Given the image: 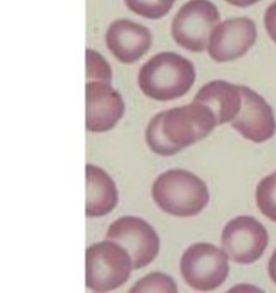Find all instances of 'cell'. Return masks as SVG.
Returning <instances> with one entry per match:
<instances>
[{
  "mask_svg": "<svg viewBox=\"0 0 276 293\" xmlns=\"http://www.w3.org/2000/svg\"><path fill=\"white\" fill-rule=\"evenodd\" d=\"M263 22H265V28H266L269 38L276 43V0L266 9Z\"/></svg>",
  "mask_w": 276,
  "mask_h": 293,
  "instance_id": "19",
  "label": "cell"
},
{
  "mask_svg": "<svg viewBox=\"0 0 276 293\" xmlns=\"http://www.w3.org/2000/svg\"><path fill=\"white\" fill-rule=\"evenodd\" d=\"M228 3L236 6V8H247V6H252L255 3L261 2V0H226Z\"/></svg>",
  "mask_w": 276,
  "mask_h": 293,
  "instance_id": "22",
  "label": "cell"
},
{
  "mask_svg": "<svg viewBox=\"0 0 276 293\" xmlns=\"http://www.w3.org/2000/svg\"><path fill=\"white\" fill-rule=\"evenodd\" d=\"M217 125L214 114L198 102L158 112L145 129L150 150L168 157L205 140Z\"/></svg>",
  "mask_w": 276,
  "mask_h": 293,
  "instance_id": "1",
  "label": "cell"
},
{
  "mask_svg": "<svg viewBox=\"0 0 276 293\" xmlns=\"http://www.w3.org/2000/svg\"><path fill=\"white\" fill-rule=\"evenodd\" d=\"M105 238L126 249L133 259L134 269L148 266L157 257L160 250L157 231L145 220L134 216H126L111 223Z\"/></svg>",
  "mask_w": 276,
  "mask_h": 293,
  "instance_id": "8",
  "label": "cell"
},
{
  "mask_svg": "<svg viewBox=\"0 0 276 293\" xmlns=\"http://www.w3.org/2000/svg\"><path fill=\"white\" fill-rule=\"evenodd\" d=\"M219 20V10L210 0H189L174 16L171 36L179 46L190 52H203Z\"/></svg>",
  "mask_w": 276,
  "mask_h": 293,
  "instance_id": "6",
  "label": "cell"
},
{
  "mask_svg": "<svg viewBox=\"0 0 276 293\" xmlns=\"http://www.w3.org/2000/svg\"><path fill=\"white\" fill-rule=\"evenodd\" d=\"M105 40L111 54L119 62L134 64L148 52L153 36L145 26L128 19H119L110 24Z\"/></svg>",
  "mask_w": 276,
  "mask_h": 293,
  "instance_id": "12",
  "label": "cell"
},
{
  "mask_svg": "<svg viewBox=\"0 0 276 293\" xmlns=\"http://www.w3.org/2000/svg\"><path fill=\"white\" fill-rule=\"evenodd\" d=\"M180 272L191 289L212 292L229 276V256L212 243H194L183 253Z\"/></svg>",
  "mask_w": 276,
  "mask_h": 293,
  "instance_id": "5",
  "label": "cell"
},
{
  "mask_svg": "<svg viewBox=\"0 0 276 293\" xmlns=\"http://www.w3.org/2000/svg\"><path fill=\"white\" fill-rule=\"evenodd\" d=\"M256 204L261 213L276 223V180L275 174L265 177L256 187Z\"/></svg>",
  "mask_w": 276,
  "mask_h": 293,
  "instance_id": "16",
  "label": "cell"
},
{
  "mask_svg": "<svg viewBox=\"0 0 276 293\" xmlns=\"http://www.w3.org/2000/svg\"><path fill=\"white\" fill-rule=\"evenodd\" d=\"M153 200L164 213L174 217L197 216L210 200L206 182L186 170H168L156 178Z\"/></svg>",
  "mask_w": 276,
  "mask_h": 293,
  "instance_id": "3",
  "label": "cell"
},
{
  "mask_svg": "<svg viewBox=\"0 0 276 293\" xmlns=\"http://www.w3.org/2000/svg\"><path fill=\"white\" fill-rule=\"evenodd\" d=\"M133 13L145 19H160L171 10L175 0H124Z\"/></svg>",
  "mask_w": 276,
  "mask_h": 293,
  "instance_id": "17",
  "label": "cell"
},
{
  "mask_svg": "<svg viewBox=\"0 0 276 293\" xmlns=\"http://www.w3.org/2000/svg\"><path fill=\"white\" fill-rule=\"evenodd\" d=\"M87 81L88 82H108L112 81L110 64L96 50L87 49Z\"/></svg>",
  "mask_w": 276,
  "mask_h": 293,
  "instance_id": "18",
  "label": "cell"
},
{
  "mask_svg": "<svg viewBox=\"0 0 276 293\" xmlns=\"http://www.w3.org/2000/svg\"><path fill=\"white\" fill-rule=\"evenodd\" d=\"M242 108L230 125L243 138L261 144L270 140L276 132L273 111L265 98L247 87H242Z\"/></svg>",
  "mask_w": 276,
  "mask_h": 293,
  "instance_id": "10",
  "label": "cell"
},
{
  "mask_svg": "<svg viewBox=\"0 0 276 293\" xmlns=\"http://www.w3.org/2000/svg\"><path fill=\"white\" fill-rule=\"evenodd\" d=\"M258 38L256 24L249 17H233L214 28L207 52L216 62H230L249 52Z\"/></svg>",
  "mask_w": 276,
  "mask_h": 293,
  "instance_id": "9",
  "label": "cell"
},
{
  "mask_svg": "<svg viewBox=\"0 0 276 293\" xmlns=\"http://www.w3.org/2000/svg\"><path fill=\"white\" fill-rule=\"evenodd\" d=\"M226 293H265L261 287L258 286L250 285V283H239L235 285L233 287H230Z\"/></svg>",
  "mask_w": 276,
  "mask_h": 293,
  "instance_id": "20",
  "label": "cell"
},
{
  "mask_svg": "<svg viewBox=\"0 0 276 293\" xmlns=\"http://www.w3.org/2000/svg\"><path fill=\"white\" fill-rule=\"evenodd\" d=\"M128 293H179V287L171 276L153 272L135 282Z\"/></svg>",
  "mask_w": 276,
  "mask_h": 293,
  "instance_id": "15",
  "label": "cell"
},
{
  "mask_svg": "<svg viewBox=\"0 0 276 293\" xmlns=\"http://www.w3.org/2000/svg\"><path fill=\"white\" fill-rule=\"evenodd\" d=\"M194 102L203 103L213 112L217 125L232 122L242 108V91L240 85L226 81H212L198 91Z\"/></svg>",
  "mask_w": 276,
  "mask_h": 293,
  "instance_id": "13",
  "label": "cell"
},
{
  "mask_svg": "<svg viewBox=\"0 0 276 293\" xmlns=\"http://www.w3.org/2000/svg\"><path fill=\"white\" fill-rule=\"evenodd\" d=\"M268 273H269V277H270V280H272V282L276 285V249L273 250V253H272V256H270V259H269Z\"/></svg>",
  "mask_w": 276,
  "mask_h": 293,
  "instance_id": "21",
  "label": "cell"
},
{
  "mask_svg": "<svg viewBox=\"0 0 276 293\" xmlns=\"http://www.w3.org/2000/svg\"><path fill=\"white\" fill-rule=\"evenodd\" d=\"M269 236L265 226L250 216L232 219L221 231V246L232 261L250 264L258 261L268 247Z\"/></svg>",
  "mask_w": 276,
  "mask_h": 293,
  "instance_id": "7",
  "label": "cell"
},
{
  "mask_svg": "<svg viewBox=\"0 0 276 293\" xmlns=\"http://www.w3.org/2000/svg\"><path fill=\"white\" fill-rule=\"evenodd\" d=\"M87 129L89 132H105L117 125L122 118L126 105L117 89L108 82H88Z\"/></svg>",
  "mask_w": 276,
  "mask_h": 293,
  "instance_id": "11",
  "label": "cell"
},
{
  "mask_svg": "<svg viewBox=\"0 0 276 293\" xmlns=\"http://www.w3.org/2000/svg\"><path fill=\"white\" fill-rule=\"evenodd\" d=\"M275 180H276V173H275Z\"/></svg>",
  "mask_w": 276,
  "mask_h": 293,
  "instance_id": "23",
  "label": "cell"
},
{
  "mask_svg": "<svg viewBox=\"0 0 276 293\" xmlns=\"http://www.w3.org/2000/svg\"><path fill=\"white\" fill-rule=\"evenodd\" d=\"M87 173V211L88 217H104L110 214L118 203V191L114 180L101 167L88 164Z\"/></svg>",
  "mask_w": 276,
  "mask_h": 293,
  "instance_id": "14",
  "label": "cell"
},
{
  "mask_svg": "<svg viewBox=\"0 0 276 293\" xmlns=\"http://www.w3.org/2000/svg\"><path fill=\"white\" fill-rule=\"evenodd\" d=\"M196 79L194 66L189 59L174 52H161L142 65L138 87L154 101H173L190 91Z\"/></svg>",
  "mask_w": 276,
  "mask_h": 293,
  "instance_id": "2",
  "label": "cell"
},
{
  "mask_svg": "<svg viewBox=\"0 0 276 293\" xmlns=\"http://www.w3.org/2000/svg\"><path fill=\"white\" fill-rule=\"evenodd\" d=\"M85 264V283L95 293H107L121 287L134 269L130 253L112 240L89 246Z\"/></svg>",
  "mask_w": 276,
  "mask_h": 293,
  "instance_id": "4",
  "label": "cell"
}]
</instances>
